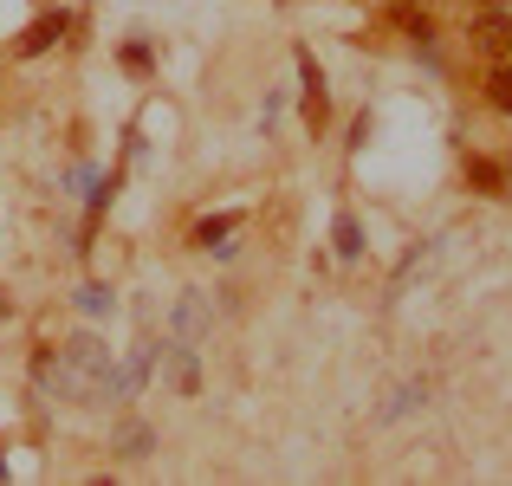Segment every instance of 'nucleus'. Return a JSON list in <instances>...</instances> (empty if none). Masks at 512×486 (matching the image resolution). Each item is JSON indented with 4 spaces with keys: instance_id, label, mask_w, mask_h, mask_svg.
Segmentation results:
<instances>
[{
    "instance_id": "obj_4",
    "label": "nucleus",
    "mask_w": 512,
    "mask_h": 486,
    "mask_svg": "<svg viewBox=\"0 0 512 486\" xmlns=\"http://www.w3.org/2000/svg\"><path fill=\"white\" fill-rule=\"evenodd\" d=\"M59 33H65V13H46V20H33V26H26L20 52H26V59H33V52H46V46H52V39H59Z\"/></svg>"
},
{
    "instance_id": "obj_8",
    "label": "nucleus",
    "mask_w": 512,
    "mask_h": 486,
    "mask_svg": "<svg viewBox=\"0 0 512 486\" xmlns=\"http://www.w3.org/2000/svg\"><path fill=\"white\" fill-rule=\"evenodd\" d=\"M487 98H493V111H506V117H512V65H493Z\"/></svg>"
},
{
    "instance_id": "obj_3",
    "label": "nucleus",
    "mask_w": 512,
    "mask_h": 486,
    "mask_svg": "<svg viewBox=\"0 0 512 486\" xmlns=\"http://www.w3.org/2000/svg\"><path fill=\"white\" fill-rule=\"evenodd\" d=\"M150 448H156V428L150 422H124V428H117V454H124V461H143Z\"/></svg>"
},
{
    "instance_id": "obj_9",
    "label": "nucleus",
    "mask_w": 512,
    "mask_h": 486,
    "mask_svg": "<svg viewBox=\"0 0 512 486\" xmlns=\"http://www.w3.org/2000/svg\"><path fill=\"white\" fill-rule=\"evenodd\" d=\"M234 227H240V214H208V221H195V247H208V240L234 234Z\"/></svg>"
},
{
    "instance_id": "obj_6",
    "label": "nucleus",
    "mask_w": 512,
    "mask_h": 486,
    "mask_svg": "<svg viewBox=\"0 0 512 486\" xmlns=\"http://www.w3.org/2000/svg\"><path fill=\"white\" fill-rule=\"evenodd\" d=\"M299 78H305V104H312V111H325V72H318L312 52H299Z\"/></svg>"
},
{
    "instance_id": "obj_2",
    "label": "nucleus",
    "mask_w": 512,
    "mask_h": 486,
    "mask_svg": "<svg viewBox=\"0 0 512 486\" xmlns=\"http://www.w3.org/2000/svg\"><path fill=\"white\" fill-rule=\"evenodd\" d=\"M474 46H480V52H487V59H506V52H512V20H506V13H500V7H493V13H487V20H480V26H474Z\"/></svg>"
},
{
    "instance_id": "obj_7",
    "label": "nucleus",
    "mask_w": 512,
    "mask_h": 486,
    "mask_svg": "<svg viewBox=\"0 0 512 486\" xmlns=\"http://www.w3.org/2000/svg\"><path fill=\"white\" fill-rule=\"evenodd\" d=\"M331 240H338V253H344V260H357V253H363V227H357V214H338Z\"/></svg>"
},
{
    "instance_id": "obj_5",
    "label": "nucleus",
    "mask_w": 512,
    "mask_h": 486,
    "mask_svg": "<svg viewBox=\"0 0 512 486\" xmlns=\"http://www.w3.org/2000/svg\"><path fill=\"white\" fill-rule=\"evenodd\" d=\"M467 175H474V188H487V195H512V182H506V169L500 162H467Z\"/></svg>"
},
{
    "instance_id": "obj_10",
    "label": "nucleus",
    "mask_w": 512,
    "mask_h": 486,
    "mask_svg": "<svg viewBox=\"0 0 512 486\" xmlns=\"http://www.w3.org/2000/svg\"><path fill=\"white\" fill-rule=\"evenodd\" d=\"M78 305H85V312H111V286H85Z\"/></svg>"
},
{
    "instance_id": "obj_1",
    "label": "nucleus",
    "mask_w": 512,
    "mask_h": 486,
    "mask_svg": "<svg viewBox=\"0 0 512 486\" xmlns=\"http://www.w3.org/2000/svg\"><path fill=\"white\" fill-rule=\"evenodd\" d=\"M104 370H111V363H104V344H98L91 331L65 344V383H91V389H98V383H104Z\"/></svg>"
},
{
    "instance_id": "obj_11",
    "label": "nucleus",
    "mask_w": 512,
    "mask_h": 486,
    "mask_svg": "<svg viewBox=\"0 0 512 486\" xmlns=\"http://www.w3.org/2000/svg\"><path fill=\"white\" fill-rule=\"evenodd\" d=\"M487 7H500V0H487Z\"/></svg>"
}]
</instances>
